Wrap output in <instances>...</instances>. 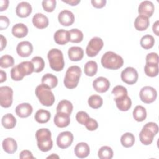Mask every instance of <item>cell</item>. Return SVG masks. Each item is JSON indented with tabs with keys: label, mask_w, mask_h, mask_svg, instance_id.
Returning a JSON list of instances; mask_svg holds the SVG:
<instances>
[{
	"label": "cell",
	"mask_w": 159,
	"mask_h": 159,
	"mask_svg": "<svg viewBox=\"0 0 159 159\" xmlns=\"http://www.w3.org/2000/svg\"><path fill=\"white\" fill-rule=\"evenodd\" d=\"M154 137L155 135L151 130L143 127L139 134L140 141L145 145H150L153 140Z\"/></svg>",
	"instance_id": "cell-22"
},
{
	"label": "cell",
	"mask_w": 159,
	"mask_h": 159,
	"mask_svg": "<svg viewBox=\"0 0 159 159\" xmlns=\"http://www.w3.org/2000/svg\"><path fill=\"white\" fill-rule=\"evenodd\" d=\"M104 46V42L101 38L99 37H93L86 48V53L89 57L96 56Z\"/></svg>",
	"instance_id": "cell-6"
},
{
	"label": "cell",
	"mask_w": 159,
	"mask_h": 159,
	"mask_svg": "<svg viewBox=\"0 0 159 159\" xmlns=\"http://www.w3.org/2000/svg\"><path fill=\"white\" fill-rule=\"evenodd\" d=\"M55 158V157H57V158H59V157L58 156V155H55L54 153H53L52 155H50V156H48V157H47V158Z\"/></svg>",
	"instance_id": "cell-57"
},
{
	"label": "cell",
	"mask_w": 159,
	"mask_h": 159,
	"mask_svg": "<svg viewBox=\"0 0 159 159\" xmlns=\"http://www.w3.org/2000/svg\"><path fill=\"white\" fill-rule=\"evenodd\" d=\"M58 20L62 25L70 26L72 25L75 21V16L71 11L65 9L59 13Z\"/></svg>",
	"instance_id": "cell-14"
},
{
	"label": "cell",
	"mask_w": 159,
	"mask_h": 159,
	"mask_svg": "<svg viewBox=\"0 0 159 159\" xmlns=\"http://www.w3.org/2000/svg\"><path fill=\"white\" fill-rule=\"evenodd\" d=\"M9 1L8 0H1L0 1V11H4L6 10L9 6Z\"/></svg>",
	"instance_id": "cell-52"
},
{
	"label": "cell",
	"mask_w": 159,
	"mask_h": 159,
	"mask_svg": "<svg viewBox=\"0 0 159 159\" xmlns=\"http://www.w3.org/2000/svg\"><path fill=\"white\" fill-rule=\"evenodd\" d=\"M73 106L72 103L68 100L64 99L60 101L57 107V112H65L70 115L73 111Z\"/></svg>",
	"instance_id": "cell-30"
},
{
	"label": "cell",
	"mask_w": 159,
	"mask_h": 159,
	"mask_svg": "<svg viewBox=\"0 0 159 159\" xmlns=\"http://www.w3.org/2000/svg\"><path fill=\"white\" fill-rule=\"evenodd\" d=\"M55 0H43L42 2L43 9L48 12H51L54 11L56 7Z\"/></svg>",
	"instance_id": "cell-42"
},
{
	"label": "cell",
	"mask_w": 159,
	"mask_h": 159,
	"mask_svg": "<svg viewBox=\"0 0 159 159\" xmlns=\"http://www.w3.org/2000/svg\"><path fill=\"white\" fill-rule=\"evenodd\" d=\"M14 64V58L9 55H2L0 58V66L3 68H7L12 66Z\"/></svg>",
	"instance_id": "cell-40"
},
{
	"label": "cell",
	"mask_w": 159,
	"mask_h": 159,
	"mask_svg": "<svg viewBox=\"0 0 159 159\" xmlns=\"http://www.w3.org/2000/svg\"><path fill=\"white\" fill-rule=\"evenodd\" d=\"M81 75V68L76 65L70 66L65 73L63 83L68 89L75 88L80 81Z\"/></svg>",
	"instance_id": "cell-3"
},
{
	"label": "cell",
	"mask_w": 159,
	"mask_h": 159,
	"mask_svg": "<svg viewBox=\"0 0 159 159\" xmlns=\"http://www.w3.org/2000/svg\"><path fill=\"white\" fill-rule=\"evenodd\" d=\"M16 119L11 113H8L2 116L1 119V124L2 126L6 129H12L16 125Z\"/></svg>",
	"instance_id": "cell-28"
},
{
	"label": "cell",
	"mask_w": 159,
	"mask_h": 159,
	"mask_svg": "<svg viewBox=\"0 0 159 159\" xmlns=\"http://www.w3.org/2000/svg\"><path fill=\"white\" fill-rule=\"evenodd\" d=\"M19 158L20 159H25V158H30V159H34L35 157L33 156L32 152L28 150H22L19 155Z\"/></svg>",
	"instance_id": "cell-50"
},
{
	"label": "cell",
	"mask_w": 159,
	"mask_h": 159,
	"mask_svg": "<svg viewBox=\"0 0 159 159\" xmlns=\"http://www.w3.org/2000/svg\"><path fill=\"white\" fill-rule=\"evenodd\" d=\"M20 64L23 68V69L24 70L26 76L31 75L34 71V67L32 61H25L21 62Z\"/></svg>",
	"instance_id": "cell-44"
},
{
	"label": "cell",
	"mask_w": 159,
	"mask_h": 159,
	"mask_svg": "<svg viewBox=\"0 0 159 159\" xmlns=\"http://www.w3.org/2000/svg\"><path fill=\"white\" fill-rule=\"evenodd\" d=\"M84 125L88 130L93 131V130H95L98 129V123L95 119L89 117Z\"/></svg>",
	"instance_id": "cell-47"
},
{
	"label": "cell",
	"mask_w": 159,
	"mask_h": 159,
	"mask_svg": "<svg viewBox=\"0 0 159 159\" xmlns=\"http://www.w3.org/2000/svg\"><path fill=\"white\" fill-rule=\"evenodd\" d=\"M98 71V64L95 61L90 60L86 63L84 66V74L88 76H94Z\"/></svg>",
	"instance_id": "cell-32"
},
{
	"label": "cell",
	"mask_w": 159,
	"mask_h": 159,
	"mask_svg": "<svg viewBox=\"0 0 159 159\" xmlns=\"http://www.w3.org/2000/svg\"><path fill=\"white\" fill-rule=\"evenodd\" d=\"M93 87L98 93H103L108 91L110 87V82L108 79L103 76L96 78L93 82Z\"/></svg>",
	"instance_id": "cell-11"
},
{
	"label": "cell",
	"mask_w": 159,
	"mask_h": 159,
	"mask_svg": "<svg viewBox=\"0 0 159 159\" xmlns=\"http://www.w3.org/2000/svg\"><path fill=\"white\" fill-rule=\"evenodd\" d=\"M112 94L115 96V98H119L127 95V89L123 86H116L112 91Z\"/></svg>",
	"instance_id": "cell-41"
},
{
	"label": "cell",
	"mask_w": 159,
	"mask_h": 159,
	"mask_svg": "<svg viewBox=\"0 0 159 159\" xmlns=\"http://www.w3.org/2000/svg\"><path fill=\"white\" fill-rule=\"evenodd\" d=\"M10 24V20L6 16H0V30H2L6 29Z\"/></svg>",
	"instance_id": "cell-49"
},
{
	"label": "cell",
	"mask_w": 159,
	"mask_h": 159,
	"mask_svg": "<svg viewBox=\"0 0 159 159\" xmlns=\"http://www.w3.org/2000/svg\"><path fill=\"white\" fill-rule=\"evenodd\" d=\"M155 11V6L153 3L150 1H142L139 6L138 12L140 15L145 16L147 17H151Z\"/></svg>",
	"instance_id": "cell-12"
},
{
	"label": "cell",
	"mask_w": 159,
	"mask_h": 159,
	"mask_svg": "<svg viewBox=\"0 0 159 159\" xmlns=\"http://www.w3.org/2000/svg\"><path fill=\"white\" fill-rule=\"evenodd\" d=\"M11 77L14 81H20L24 78V76L20 74L17 65L14 66L11 70Z\"/></svg>",
	"instance_id": "cell-45"
},
{
	"label": "cell",
	"mask_w": 159,
	"mask_h": 159,
	"mask_svg": "<svg viewBox=\"0 0 159 159\" xmlns=\"http://www.w3.org/2000/svg\"><path fill=\"white\" fill-rule=\"evenodd\" d=\"M120 142L122 145L125 148L131 147L135 143V137L133 134L126 132L121 136Z\"/></svg>",
	"instance_id": "cell-33"
},
{
	"label": "cell",
	"mask_w": 159,
	"mask_h": 159,
	"mask_svg": "<svg viewBox=\"0 0 159 159\" xmlns=\"http://www.w3.org/2000/svg\"><path fill=\"white\" fill-rule=\"evenodd\" d=\"M17 54L21 57H27L33 52L32 44L29 41H22L19 42L16 47Z\"/></svg>",
	"instance_id": "cell-13"
},
{
	"label": "cell",
	"mask_w": 159,
	"mask_h": 159,
	"mask_svg": "<svg viewBox=\"0 0 159 159\" xmlns=\"http://www.w3.org/2000/svg\"><path fill=\"white\" fill-rule=\"evenodd\" d=\"M88 103L91 108L96 109L102 106L103 104V99L99 95L93 94L88 98Z\"/></svg>",
	"instance_id": "cell-35"
},
{
	"label": "cell",
	"mask_w": 159,
	"mask_h": 159,
	"mask_svg": "<svg viewBox=\"0 0 159 159\" xmlns=\"http://www.w3.org/2000/svg\"><path fill=\"white\" fill-rule=\"evenodd\" d=\"M6 80V73L3 70H0V83H3Z\"/></svg>",
	"instance_id": "cell-56"
},
{
	"label": "cell",
	"mask_w": 159,
	"mask_h": 159,
	"mask_svg": "<svg viewBox=\"0 0 159 159\" xmlns=\"http://www.w3.org/2000/svg\"><path fill=\"white\" fill-rule=\"evenodd\" d=\"M55 42L59 45H65L70 42L69 31L63 29L57 30L53 35Z\"/></svg>",
	"instance_id": "cell-19"
},
{
	"label": "cell",
	"mask_w": 159,
	"mask_h": 159,
	"mask_svg": "<svg viewBox=\"0 0 159 159\" xmlns=\"http://www.w3.org/2000/svg\"><path fill=\"white\" fill-rule=\"evenodd\" d=\"M62 1L71 6H76L81 2L80 0H62Z\"/></svg>",
	"instance_id": "cell-55"
},
{
	"label": "cell",
	"mask_w": 159,
	"mask_h": 159,
	"mask_svg": "<svg viewBox=\"0 0 159 159\" xmlns=\"http://www.w3.org/2000/svg\"><path fill=\"white\" fill-rule=\"evenodd\" d=\"M31 61L34 65V72L39 73L43 71L45 67V61L42 57L39 56L34 57L32 58Z\"/></svg>",
	"instance_id": "cell-39"
},
{
	"label": "cell",
	"mask_w": 159,
	"mask_h": 159,
	"mask_svg": "<svg viewBox=\"0 0 159 159\" xmlns=\"http://www.w3.org/2000/svg\"><path fill=\"white\" fill-rule=\"evenodd\" d=\"M91 2L93 7L100 9L105 6L106 4V0H92Z\"/></svg>",
	"instance_id": "cell-51"
},
{
	"label": "cell",
	"mask_w": 159,
	"mask_h": 159,
	"mask_svg": "<svg viewBox=\"0 0 159 159\" xmlns=\"http://www.w3.org/2000/svg\"><path fill=\"white\" fill-rule=\"evenodd\" d=\"M154 43H155L154 37L152 35L149 34L143 35L141 38L140 41V44L141 47L145 50L152 48L153 47Z\"/></svg>",
	"instance_id": "cell-34"
},
{
	"label": "cell",
	"mask_w": 159,
	"mask_h": 159,
	"mask_svg": "<svg viewBox=\"0 0 159 159\" xmlns=\"http://www.w3.org/2000/svg\"><path fill=\"white\" fill-rule=\"evenodd\" d=\"M34 25L39 29L46 28L49 24L48 17L42 13H36L32 17Z\"/></svg>",
	"instance_id": "cell-18"
},
{
	"label": "cell",
	"mask_w": 159,
	"mask_h": 159,
	"mask_svg": "<svg viewBox=\"0 0 159 159\" xmlns=\"http://www.w3.org/2000/svg\"><path fill=\"white\" fill-rule=\"evenodd\" d=\"M113 150L109 146L101 147L98 152V157L101 159H111L113 157Z\"/></svg>",
	"instance_id": "cell-36"
},
{
	"label": "cell",
	"mask_w": 159,
	"mask_h": 159,
	"mask_svg": "<svg viewBox=\"0 0 159 159\" xmlns=\"http://www.w3.org/2000/svg\"><path fill=\"white\" fill-rule=\"evenodd\" d=\"M35 120L40 124H45L49 121L51 118V114L48 111L45 109H39L34 116Z\"/></svg>",
	"instance_id": "cell-29"
},
{
	"label": "cell",
	"mask_w": 159,
	"mask_h": 159,
	"mask_svg": "<svg viewBox=\"0 0 159 159\" xmlns=\"http://www.w3.org/2000/svg\"><path fill=\"white\" fill-rule=\"evenodd\" d=\"M50 68L55 71H61L65 66V61L62 52L58 48L50 50L47 54Z\"/></svg>",
	"instance_id": "cell-5"
},
{
	"label": "cell",
	"mask_w": 159,
	"mask_h": 159,
	"mask_svg": "<svg viewBox=\"0 0 159 159\" xmlns=\"http://www.w3.org/2000/svg\"><path fill=\"white\" fill-rule=\"evenodd\" d=\"M15 111L17 116L19 117L26 118L32 114L33 108L29 103L24 102L17 105L16 107Z\"/></svg>",
	"instance_id": "cell-17"
},
{
	"label": "cell",
	"mask_w": 159,
	"mask_h": 159,
	"mask_svg": "<svg viewBox=\"0 0 159 159\" xmlns=\"http://www.w3.org/2000/svg\"><path fill=\"white\" fill-rule=\"evenodd\" d=\"M32 11V6L30 3L25 1L19 2L16 8V13L18 17L25 18L28 17Z\"/></svg>",
	"instance_id": "cell-15"
},
{
	"label": "cell",
	"mask_w": 159,
	"mask_h": 159,
	"mask_svg": "<svg viewBox=\"0 0 159 159\" xmlns=\"http://www.w3.org/2000/svg\"><path fill=\"white\" fill-rule=\"evenodd\" d=\"M42 84L53 89L58 84L57 77L52 73H47L42 78Z\"/></svg>",
	"instance_id": "cell-27"
},
{
	"label": "cell",
	"mask_w": 159,
	"mask_h": 159,
	"mask_svg": "<svg viewBox=\"0 0 159 159\" xmlns=\"http://www.w3.org/2000/svg\"><path fill=\"white\" fill-rule=\"evenodd\" d=\"M70 42L72 43H80L83 39V34L78 29H72L69 30Z\"/></svg>",
	"instance_id": "cell-37"
},
{
	"label": "cell",
	"mask_w": 159,
	"mask_h": 159,
	"mask_svg": "<svg viewBox=\"0 0 159 159\" xmlns=\"http://www.w3.org/2000/svg\"><path fill=\"white\" fill-rule=\"evenodd\" d=\"M75 154L80 158L87 157L90 153L89 146L85 142H80L75 147Z\"/></svg>",
	"instance_id": "cell-20"
},
{
	"label": "cell",
	"mask_w": 159,
	"mask_h": 159,
	"mask_svg": "<svg viewBox=\"0 0 159 159\" xmlns=\"http://www.w3.org/2000/svg\"><path fill=\"white\" fill-rule=\"evenodd\" d=\"M146 63L158 64V55L157 53L151 52L146 56Z\"/></svg>",
	"instance_id": "cell-46"
},
{
	"label": "cell",
	"mask_w": 159,
	"mask_h": 159,
	"mask_svg": "<svg viewBox=\"0 0 159 159\" xmlns=\"http://www.w3.org/2000/svg\"><path fill=\"white\" fill-rule=\"evenodd\" d=\"M73 135L70 131H64L58 134L57 138V146L61 148L65 149L69 147L73 141Z\"/></svg>",
	"instance_id": "cell-10"
},
{
	"label": "cell",
	"mask_w": 159,
	"mask_h": 159,
	"mask_svg": "<svg viewBox=\"0 0 159 159\" xmlns=\"http://www.w3.org/2000/svg\"><path fill=\"white\" fill-rule=\"evenodd\" d=\"M158 26H159V21L157 20H156L154 24H153L152 26V30L153 33L157 35L158 36L159 35V33H158Z\"/></svg>",
	"instance_id": "cell-54"
},
{
	"label": "cell",
	"mask_w": 159,
	"mask_h": 159,
	"mask_svg": "<svg viewBox=\"0 0 159 159\" xmlns=\"http://www.w3.org/2000/svg\"><path fill=\"white\" fill-rule=\"evenodd\" d=\"M35 95L40 102L45 106H52L55 102V96L51 89L48 86L41 84L35 88Z\"/></svg>",
	"instance_id": "cell-4"
},
{
	"label": "cell",
	"mask_w": 159,
	"mask_h": 159,
	"mask_svg": "<svg viewBox=\"0 0 159 159\" xmlns=\"http://www.w3.org/2000/svg\"><path fill=\"white\" fill-rule=\"evenodd\" d=\"M133 117L137 122H142L147 117V111L144 107L140 105L136 106L133 111Z\"/></svg>",
	"instance_id": "cell-31"
},
{
	"label": "cell",
	"mask_w": 159,
	"mask_h": 159,
	"mask_svg": "<svg viewBox=\"0 0 159 159\" xmlns=\"http://www.w3.org/2000/svg\"><path fill=\"white\" fill-rule=\"evenodd\" d=\"M144 71L147 76L149 77H155L158 75V64L146 63L144 66Z\"/></svg>",
	"instance_id": "cell-38"
},
{
	"label": "cell",
	"mask_w": 159,
	"mask_h": 159,
	"mask_svg": "<svg viewBox=\"0 0 159 159\" xmlns=\"http://www.w3.org/2000/svg\"><path fill=\"white\" fill-rule=\"evenodd\" d=\"M150 24V21L148 17L139 15L136 17L134 21L135 28L139 31H143L146 30Z\"/></svg>",
	"instance_id": "cell-26"
},
{
	"label": "cell",
	"mask_w": 159,
	"mask_h": 159,
	"mask_svg": "<svg viewBox=\"0 0 159 159\" xmlns=\"http://www.w3.org/2000/svg\"><path fill=\"white\" fill-rule=\"evenodd\" d=\"M89 116L87 112L84 111H79L76 114V119L78 123L81 125H85L88 120L89 119Z\"/></svg>",
	"instance_id": "cell-43"
},
{
	"label": "cell",
	"mask_w": 159,
	"mask_h": 159,
	"mask_svg": "<svg viewBox=\"0 0 159 159\" xmlns=\"http://www.w3.org/2000/svg\"><path fill=\"white\" fill-rule=\"evenodd\" d=\"M68 55L71 61H78L81 60L83 58L84 51L81 47H71L68 49Z\"/></svg>",
	"instance_id": "cell-24"
},
{
	"label": "cell",
	"mask_w": 159,
	"mask_h": 159,
	"mask_svg": "<svg viewBox=\"0 0 159 159\" xmlns=\"http://www.w3.org/2000/svg\"><path fill=\"white\" fill-rule=\"evenodd\" d=\"M13 101V90L7 86L0 87V104L2 107L8 108Z\"/></svg>",
	"instance_id": "cell-7"
},
{
	"label": "cell",
	"mask_w": 159,
	"mask_h": 159,
	"mask_svg": "<svg viewBox=\"0 0 159 159\" xmlns=\"http://www.w3.org/2000/svg\"><path fill=\"white\" fill-rule=\"evenodd\" d=\"M2 146L4 151L8 154L15 153L17 149V144L15 139L11 137H7L3 140Z\"/></svg>",
	"instance_id": "cell-21"
},
{
	"label": "cell",
	"mask_w": 159,
	"mask_h": 159,
	"mask_svg": "<svg viewBox=\"0 0 159 159\" xmlns=\"http://www.w3.org/2000/svg\"><path fill=\"white\" fill-rule=\"evenodd\" d=\"M0 43H1V51L3 50L4 48L6 47V44H7V40L6 37H4L2 35H0Z\"/></svg>",
	"instance_id": "cell-53"
},
{
	"label": "cell",
	"mask_w": 159,
	"mask_h": 159,
	"mask_svg": "<svg viewBox=\"0 0 159 159\" xmlns=\"http://www.w3.org/2000/svg\"><path fill=\"white\" fill-rule=\"evenodd\" d=\"M35 138L37 147L40 150L47 152L52 149L53 141L52 140V133L49 129L42 128L37 130L35 133Z\"/></svg>",
	"instance_id": "cell-1"
},
{
	"label": "cell",
	"mask_w": 159,
	"mask_h": 159,
	"mask_svg": "<svg viewBox=\"0 0 159 159\" xmlns=\"http://www.w3.org/2000/svg\"><path fill=\"white\" fill-rule=\"evenodd\" d=\"M120 77L123 82L131 85L135 84L137 81L139 75L134 68L129 66L125 68L121 72Z\"/></svg>",
	"instance_id": "cell-9"
},
{
	"label": "cell",
	"mask_w": 159,
	"mask_h": 159,
	"mask_svg": "<svg viewBox=\"0 0 159 159\" xmlns=\"http://www.w3.org/2000/svg\"><path fill=\"white\" fill-rule=\"evenodd\" d=\"M101 63L102 66L109 70H118L124 65V60L121 56L117 53L108 51L101 57Z\"/></svg>",
	"instance_id": "cell-2"
},
{
	"label": "cell",
	"mask_w": 159,
	"mask_h": 159,
	"mask_svg": "<svg viewBox=\"0 0 159 159\" xmlns=\"http://www.w3.org/2000/svg\"><path fill=\"white\" fill-rule=\"evenodd\" d=\"M117 107L121 111H127L132 106V101L127 95L119 98H114Z\"/></svg>",
	"instance_id": "cell-23"
},
{
	"label": "cell",
	"mask_w": 159,
	"mask_h": 159,
	"mask_svg": "<svg viewBox=\"0 0 159 159\" xmlns=\"http://www.w3.org/2000/svg\"><path fill=\"white\" fill-rule=\"evenodd\" d=\"M28 28L23 23H17L13 25L12 34L17 38H23L28 34Z\"/></svg>",
	"instance_id": "cell-25"
},
{
	"label": "cell",
	"mask_w": 159,
	"mask_h": 159,
	"mask_svg": "<svg viewBox=\"0 0 159 159\" xmlns=\"http://www.w3.org/2000/svg\"><path fill=\"white\" fill-rule=\"evenodd\" d=\"M143 127H145L148 129H149L150 130H151L153 134L155 135V136L157 134L158 132V125L153 122H150L147 123L146 124H145L143 125Z\"/></svg>",
	"instance_id": "cell-48"
},
{
	"label": "cell",
	"mask_w": 159,
	"mask_h": 159,
	"mask_svg": "<svg viewBox=\"0 0 159 159\" xmlns=\"http://www.w3.org/2000/svg\"><path fill=\"white\" fill-rule=\"evenodd\" d=\"M69 114L61 112H57L53 119L54 124L59 128H64L70 123V117Z\"/></svg>",
	"instance_id": "cell-16"
},
{
	"label": "cell",
	"mask_w": 159,
	"mask_h": 159,
	"mask_svg": "<svg viewBox=\"0 0 159 159\" xmlns=\"http://www.w3.org/2000/svg\"><path fill=\"white\" fill-rule=\"evenodd\" d=\"M140 100L145 104H150L154 102L157 97V92L156 89L149 86L143 87L139 93Z\"/></svg>",
	"instance_id": "cell-8"
}]
</instances>
